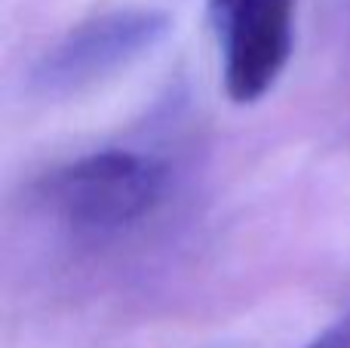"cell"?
I'll use <instances>...</instances> for the list:
<instances>
[{
    "label": "cell",
    "instance_id": "obj_1",
    "mask_svg": "<svg viewBox=\"0 0 350 348\" xmlns=\"http://www.w3.org/2000/svg\"><path fill=\"white\" fill-rule=\"evenodd\" d=\"M166 170L148 154L108 148L49 173L40 197L77 232H114L157 207Z\"/></svg>",
    "mask_w": 350,
    "mask_h": 348
},
{
    "label": "cell",
    "instance_id": "obj_2",
    "mask_svg": "<svg viewBox=\"0 0 350 348\" xmlns=\"http://www.w3.org/2000/svg\"><path fill=\"white\" fill-rule=\"evenodd\" d=\"M170 31L163 10L129 6L86 18L71 28L53 49L37 62L31 84L40 96H71L90 90L98 80L133 65L139 55L151 53Z\"/></svg>",
    "mask_w": 350,
    "mask_h": 348
},
{
    "label": "cell",
    "instance_id": "obj_3",
    "mask_svg": "<svg viewBox=\"0 0 350 348\" xmlns=\"http://www.w3.org/2000/svg\"><path fill=\"white\" fill-rule=\"evenodd\" d=\"M224 92L255 105L273 90L295 47V0H209Z\"/></svg>",
    "mask_w": 350,
    "mask_h": 348
},
{
    "label": "cell",
    "instance_id": "obj_4",
    "mask_svg": "<svg viewBox=\"0 0 350 348\" xmlns=\"http://www.w3.org/2000/svg\"><path fill=\"white\" fill-rule=\"evenodd\" d=\"M308 348H350V312L320 333Z\"/></svg>",
    "mask_w": 350,
    "mask_h": 348
}]
</instances>
